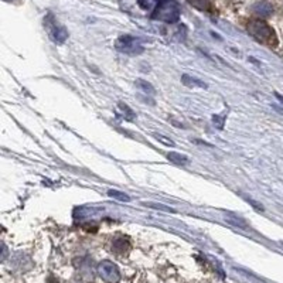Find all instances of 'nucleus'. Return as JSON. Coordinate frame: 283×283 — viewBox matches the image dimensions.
Masks as SVG:
<instances>
[{"label": "nucleus", "mask_w": 283, "mask_h": 283, "mask_svg": "<svg viewBox=\"0 0 283 283\" xmlns=\"http://www.w3.org/2000/svg\"><path fill=\"white\" fill-rule=\"evenodd\" d=\"M246 28H248V33L259 43L269 46V47L278 46V36H276L275 30L262 19L251 20Z\"/></svg>", "instance_id": "nucleus-1"}, {"label": "nucleus", "mask_w": 283, "mask_h": 283, "mask_svg": "<svg viewBox=\"0 0 283 283\" xmlns=\"http://www.w3.org/2000/svg\"><path fill=\"white\" fill-rule=\"evenodd\" d=\"M151 17L154 20L166 21V23H176L180 17L179 6L177 3H174V0L159 3V6L153 11Z\"/></svg>", "instance_id": "nucleus-2"}, {"label": "nucleus", "mask_w": 283, "mask_h": 283, "mask_svg": "<svg viewBox=\"0 0 283 283\" xmlns=\"http://www.w3.org/2000/svg\"><path fill=\"white\" fill-rule=\"evenodd\" d=\"M115 48L126 56H139L144 51V47L142 44L139 38L132 37V36H122L116 40Z\"/></svg>", "instance_id": "nucleus-3"}, {"label": "nucleus", "mask_w": 283, "mask_h": 283, "mask_svg": "<svg viewBox=\"0 0 283 283\" xmlns=\"http://www.w3.org/2000/svg\"><path fill=\"white\" fill-rule=\"evenodd\" d=\"M44 23H46V27H47L50 37L54 40L56 44H63V43H66L67 38H68V31H67V28L64 27V26L58 24L51 16H47V19H46Z\"/></svg>", "instance_id": "nucleus-4"}, {"label": "nucleus", "mask_w": 283, "mask_h": 283, "mask_svg": "<svg viewBox=\"0 0 283 283\" xmlns=\"http://www.w3.org/2000/svg\"><path fill=\"white\" fill-rule=\"evenodd\" d=\"M98 274L108 283H116L121 279V272L118 266L111 261H102L98 265Z\"/></svg>", "instance_id": "nucleus-5"}, {"label": "nucleus", "mask_w": 283, "mask_h": 283, "mask_svg": "<svg viewBox=\"0 0 283 283\" xmlns=\"http://www.w3.org/2000/svg\"><path fill=\"white\" fill-rule=\"evenodd\" d=\"M252 13L256 14L258 17H261V19H266V17H269L272 13H274V7H272V4L269 3V1H266V0H261V1H256L255 4H252Z\"/></svg>", "instance_id": "nucleus-6"}, {"label": "nucleus", "mask_w": 283, "mask_h": 283, "mask_svg": "<svg viewBox=\"0 0 283 283\" xmlns=\"http://www.w3.org/2000/svg\"><path fill=\"white\" fill-rule=\"evenodd\" d=\"M226 222L231 224V225L238 226V228H242V229H248V225H246V221L244 218H241L239 215H236L235 212L232 211H226L225 212Z\"/></svg>", "instance_id": "nucleus-7"}, {"label": "nucleus", "mask_w": 283, "mask_h": 283, "mask_svg": "<svg viewBox=\"0 0 283 283\" xmlns=\"http://www.w3.org/2000/svg\"><path fill=\"white\" fill-rule=\"evenodd\" d=\"M181 82L186 85V86H189V88H207V84L204 82V81H201V79H198V78H194V76L191 75H187V74H184V75L181 76Z\"/></svg>", "instance_id": "nucleus-8"}, {"label": "nucleus", "mask_w": 283, "mask_h": 283, "mask_svg": "<svg viewBox=\"0 0 283 283\" xmlns=\"http://www.w3.org/2000/svg\"><path fill=\"white\" fill-rule=\"evenodd\" d=\"M167 159L170 161H173V163H176V164H186L189 159H187V156H184V154H180V153H176V151H170L167 153Z\"/></svg>", "instance_id": "nucleus-9"}, {"label": "nucleus", "mask_w": 283, "mask_h": 283, "mask_svg": "<svg viewBox=\"0 0 283 283\" xmlns=\"http://www.w3.org/2000/svg\"><path fill=\"white\" fill-rule=\"evenodd\" d=\"M136 85H138V88L142 89L144 94L153 95L156 92V89L153 88V85H151L150 82H147V81H144V79H138V81H136Z\"/></svg>", "instance_id": "nucleus-10"}, {"label": "nucleus", "mask_w": 283, "mask_h": 283, "mask_svg": "<svg viewBox=\"0 0 283 283\" xmlns=\"http://www.w3.org/2000/svg\"><path fill=\"white\" fill-rule=\"evenodd\" d=\"M128 248H129V244H128V241H125L123 238H118V239L113 242V251L118 252V254H123L125 251H128Z\"/></svg>", "instance_id": "nucleus-11"}, {"label": "nucleus", "mask_w": 283, "mask_h": 283, "mask_svg": "<svg viewBox=\"0 0 283 283\" xmlns=\"http://www.w3.org/2000/svg\"><path fill=\"white\" fill-rule=\"evenodd\" d=\"M119 108H121V111H122L123 116H125V119L126 121H129V122H132L133 119L136 118V115H135V112H133L132 109L128 106L126 104H123V102H119Z\"/></svg>", "instance_id": "nucleus-12"}, {"label": "nucleus", "mask_w": 283, "mask_h": 283, "mask_svg": "<svg viewBox=\"0 0 283 283\" xmlns=\"http://www.w3.org/2000/svg\"><path fill=\"white\" fill-rule=\"evenodd\" d=\"M108 196L115 198V200H118V201H125V203L131 201V198H129L128 194H125L122 191H118V190H109V191H108Z\"/></svg>", "instance_id": "nucleus-13"}, {"label": "nucleus", "mask_w": 283, "mask_h": 283, "mask_svg": "<svg viewBox=\"0 0 283 283\" xmlns=\"http://www.w3.org/2000/svg\"><path fill=\"white\" fill-rule=\"evenodd\" d=\"M187 1L198 10H210V1L208 0H187Z\"/></svg>", "instance_id": "nucleus-14"}, {"label": "nucleus", "mask_w": 283, "mask_h": 283, "mask_svg": "<svg viewBox=\"0 0 283 283\" xmlns=\"http://www.w3.org/2000/svg\"><path fill=\"white\" fill-rule=\"evenodd\" d=\"M143 206H146V207H150V208H154V210H161V211H166V212H174V210H173V208L167 207V206H163V204H153V203H144Z\"/></svg>", "instance_id": "nucleus-15"}, {"label": "nucleus", "mask_w": 283, "mask_h": 283, "mask_svg": "<svg viewBox=\"0 0 283 283\" xmlns=\"http://www.w3.org/2000/svg\"><path fill=\"white\" fill-rule=\"evenodd\" d=\"M154 138L157 139V141L163 142V144H166V146H174V142L170 141L167 138H164V136H159V135H154Z\"/></svg>", "instance_id": "nucleus-16"}, {"label": "nucleus", "mask_w": 283, "mask_h": 283, "mask_svg": "<svg viewBox=\"0 0 283 283\" xmlns=\"http://www.w3.org/2000/svg\"><path fill=\"white\" fill-rule=\"evenodd\" d=\"M246 201H248V203H249V204H251L252 207L256 208L258 211H264V207H262L261 204H258V203H255V201H254V200H252V198H246Z\"/></svg>", "instance_id": "nucleus-17"}, {"label": "nucleus", "mask_w": 283, "mask_h": 283, "mask_svg": "<svg viewBox=\"0 0 283 283\" xmlns=\"http://www.w3.org/2000/svg\"><path fill=\"white\" fill-rule=\"evenodd\" d=\"M212 119H214V125H217L219 129H222V118H219V116H214Z\"/></svg>", "instance_id": "nucleus-18"}, {"label": "nucleus", "mask_w": 283, "mask_h": 283, "mask_svg": "<svg viewBox=\"0 0 283 283\" xmlns=\"http://www.w3.org/2000/svg\"><path fill=\"white\" fill-rule=\"evenodd\" d=\"M275 96H276V99H278V101L283 105V95H281L279 92H275Z\"/></svg>", "instance_id": "nucleus-19"}, {"label": "nucleus", "mask_w": 283, "mask_h": 283, "mask_svg": "<svg viewBox=\"0 0 283 283\" xmlns=\"http://www.w3.org/2000/svg\"><path fill=\"white\" fill-rule=\"evenodd\" d=\"M159 3H164V1H170V0H157Z\"/></svg>", "instance_id": "nucleus-20"}]
</instances>
